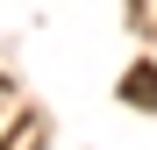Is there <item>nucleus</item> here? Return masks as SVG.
<instances>
[{
  "label": "nucleus",
  "instance_id": "f257e3e1",
  "mask_svg": "<svg viewBox=\"0 0 157 150\" xmlns=\"http://www.w3.org/2000/svg\"><path fill=\"white\" fill-rule=\"evenodd\" d=\"M121 100H128V107H157V64H136V71H128V79H121Z\"/></svg>",
  "mask_w": 157,
  "mask_h": 150
}]
</instances>
